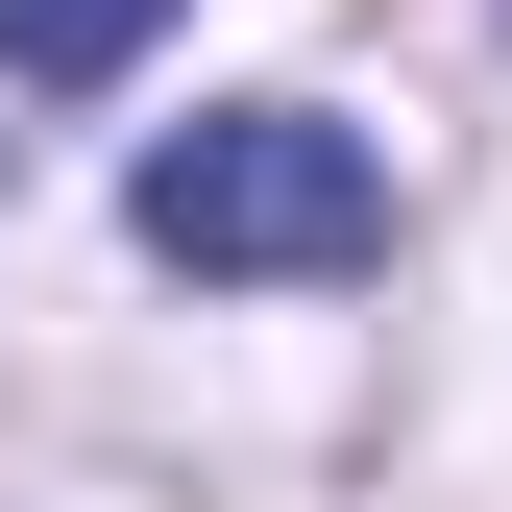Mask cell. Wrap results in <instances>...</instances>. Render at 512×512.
Here are the masks:
<instances>
[{
  "label": "cell",
  "mask_w": 512,
  "mask_h": 512,
  "mask_svg": "<svg viewBox=\"0 0 512 512\" xmlns=\"http://www.w3.org/2000/svg\"><path fill=\"white\" fill-rule=\"evenodd\" d=\"M122 220H147V269L293 293V269H366V244H391V171H366V122H317V98H220V122H171V147L122 171Z\"/></svg>",
  "instance_id": "1"
},
{
  "label": "cell",
  "mask_w": 512,
  "mask_h": 512,
  "mask_svg": "<svg viewBox=\"0 0 512 512\" xmlns=\"http://www.w3.org/2000/svg\"><path fill=\"white\" fill-rule=\"evenodd\" d=\"M147 25H171V0H0V74H25V98H98Z\"/></svg>",
  "instance_id": "2"
}]
</instances>
